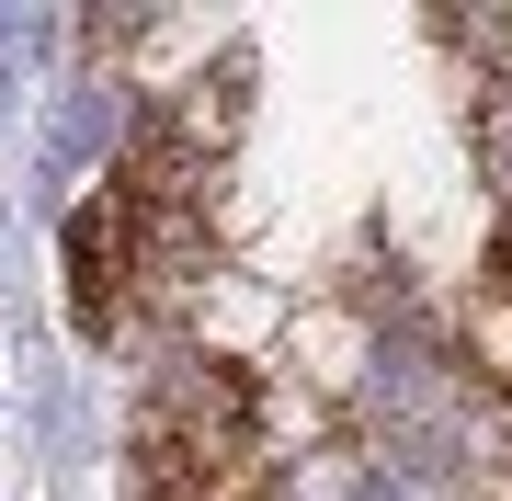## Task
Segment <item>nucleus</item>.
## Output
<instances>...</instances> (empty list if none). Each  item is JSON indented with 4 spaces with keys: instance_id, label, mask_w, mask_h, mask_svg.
Segmentation results:
<instances>
[{
    "instance_id": "f257e3e1",
    "label": "nucleus",
    "mask_w": 512,
    "mask_h": 501,
    "mask_svg": "<svg viewBox=\"0 0 512 501\" xmlns=\"http://www.w3.org/2000/svg\"><path fill=\"white\" fill-rule=\"evenodd\" d=\"M205 274H217V160L171 126H137L103 194L69 217V319L114 342L126 319L183 308Z\"/></svg>"
},
{
    "instance_id": "f03ea898",
    "label": "nucleus",
    "mask_w": 512,
    "mask_h": 501,
    "mask_svg": "<svg viewBox=\"0 0 512 501\" xmlns=\"http://www.w3.org/2000/svg\"><path fill=\"white\" fill-rule=\"evenodd\" d=\"M137 501H262V388L217 353H171L137 410Z\"/></svg>"
},
{
    "instance_id": "7ed1b4c3",
    "label": "nucleus",
    "mask_w": 512,
    "mask_h": 501,
    "mask_svg": "<svg viewBox=\"0 0 512 501\" xmlns=\"http://www.w3.org/2000/svg\"><path fill=\"white\" fill-rule=\"evenodd\" d=\"M478 353H490V376L512 388V217H501V251H490V274H478Z\"/></svg>"
},
{
    "instance_id": "20e7f679",
    "label": "nucleus",
    "mask_w": 512,
    "mask_h": 501,
    "mask_svg": "<svg viewBox=\"0 0 512 501\" xmlns=\"http://www.w3.org/2000/svg\"><path fill=\"white\" fill-rule=\"evenodd\" d=\"M478 171L501 183V217H512V80L478 92Z\"/></svg>"
}]
</instances>
